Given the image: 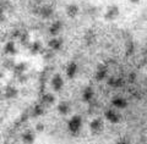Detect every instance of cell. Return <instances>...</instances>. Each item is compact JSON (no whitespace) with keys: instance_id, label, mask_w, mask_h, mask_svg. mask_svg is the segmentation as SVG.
<instances>
[{"instance_id":"30bf717a","label":"cell","mask_w":147,"mask_h":144,"mask_svg":"<svg viewBox=\"0 0 147 144\" xmlns=\"http://www.w3.org/2000/svg\"><path fill=\"white\" fill-rule=\"evenodd\" d=\"M48 45H49V49L50 50H53V52H59V50L63 48V39L54 37L53 39L49 40Z\"/></svg>"},{"instance_id":"e0dca14e","label":"cell","mask_w":147,"mask_h":144,"mask_svg":"<svg viewBox=\"0 0 147 144\" xmlns=\"http://www.w3.org/2000/svg\"><path fill=\"white\" fill-rule=\"evenodd\" d=\"M79 11H80V9L76 4H69L66 6V15L69 17H76Z\"/></svg>"},{"instance_id":"2e32d148","label":"cell","mask_w":147,"mask_h":144,"mask_svg":"<svg viewBox=\"0 0 147 144\" xmlns=\"http://www.w3.org/2000/svg\"><path fill=\"white\" fill-rule=\"evenodd\" d=\"M26 70H27V65L25 62H18V64H15L12 71H13V73H15L16 76H21V75H24V73L26 72Z\"/></svg>"},{"instance_id":"8992f818","label":"cell","mask_w":147,"mask_h":144,"mask_svg":"<svg viewBox=\"0 0 147 144\" xmlns=\"http://www.w3.org/2000/svg\"><path fill=\"white\" fill-rule=\"evenodd\" d=\"M40 105H43L44 108H49L55 104V96L52 93H44L42 94V98H40Z\"/></svg>"},{"instance_id":"9c48e42d","label":"cell","mask_w":147,"mask_h":144,"mask_svg":"<svg viewBox=\"0 0 147 144\" xmlns=\"http://www.w3.org/2000/svg\"><path fill=\"white\" fill-rule=\"evenodd\" d=\"M108 76V68L107 66H103V65H100V66H98L97 71H96L94 73V78L97 80L98 82H102L103 80H105Z\"/></svg>"},{"instance_id":"8fae6325","label":"cell","mask_w":147,"mask_h":144,"mask_svg":"<svg viewBox=\"0 0 147 144\" xmlns=\"http://www.w3.org/2000/svg\"><path fill=\"white\" fill-rule=\"evenodd\" d=\"M112 104L115 109L121 110V109H125L127 106V100L125 98H123V96H117V98H114L112 100Z\"/></svg>"},{"instance_id":"484cf974","label":"cell","mask_w":147,"mask_h":144,"mask_svg":"<svg viewBox=\"0 0 147 144\" xmlns=\"http://www.w3.org/2000/svg\"><path fill=\"white\" fill-rule=\"evenodd\" d=\"M132 53H134V44H132V43H129V44H127V49H126V54H127V55H131Z\"/></svg>"},{"instance_id":"4fadbf2b","label":"cell","mask_w":147,"mask_h":144,"mask_svg":"<svg viewBox=\"0 0 147 144\" xmlns=\"http://www.w3.org/2000/svg\"><path fill=\"white\" fill-rule=\"evenodd\" d=\"M4 96H5L6 99H9V100L15 99L17 96V89L13 86H7L5 88V90H4Z\"/></svg>"},{"instance_id":"83f0119b","label":"cell","mask_w":147,"mask_h":144,"mask_svg":"<svg viewBox=\"0 0 147 144\" xmlns=\"http://www.w3.org/2000/svg\"><path fill=\"white\" fill-rule=\"evenodd\" d=\"M5 21V11L0 7V22H4Z\"/></svg>"},{"instance_id":"d6a6232c","label":"cell","mask_w":147,"mask_h":144,"mask_svg":"<svg viewBox=\"0 0 147 144\" xmlns=\"http://www.w3.org/2000/svg\"><path fill=\"white\" fill-rule=\"evenodd\" d=\"M42 1H43V0H34V3H37V4H40Z\"/></svg>"},{"instance_id":"ba28073f","label":"cell","mask_w":147,"mask_h":144,"mask_svg":"<svg viewBox=\"0 0 147 144\" xmlns=\"http://www.w3.org/2000/svg\"><path fill=\"white\" fill-rule=\"evenodd\" d=\"M63 22L61 21H54L52 25H50V27H49V33L52 34L53 37H57V35H59L61 33V31H63Z\"/></svg>"},{"instance_id":"7402d4cb","label":"cell","mask_w":147,"mask_h":144,"mask_svg":"<svg viewBox=\"0 0 147 144\" xmlns=\"http://www.w3.org/2000/svg\"><path fill=\"white\" fill-rule=\"evenodd\" d=\"M44 106L40 105V104H37L33 109H32V116L33 117H39V116H42L44 114Z\"/></svg>"},{"instance_id":"f546056e","label":"cell","mask_w":147,"mask_h":144,"mask_svg":"<svg viewBox=\"0 0 147 144\" xmlns=\"http://www.w3.org/2000/svg\"><path fill=\"white\" fill-rule=\"evenodd\" d=\"M86 42H87V43H88V44H91L92 43V42H93V34H87L86 35Z\"/></svg>"},{"instance_id":"5bb4252c","label":"cell","mask_w":147,"mask_h":144,"mask_svg":"<svg viewBox=\"0 0 147 144\" xmlns=\"http://www.w3.org/2000/svg\"><path fill=\"white\" fill-rule=\"evenodd\" d=\"M4 53L7 54V55H15L17 53V48H16V45L12 40L7 42V43L5 44V46H4Z\"/></svg>"},{"instance_id":"f1b7e54d","label":"cell","mask_w":147,"mask_h":144,"mask_svg":"<svg viewBox=\"0 0 147 144\" xmlns=\"http://www.w3.org/2000/svg\"><path fill=\"white\" fill-rule=\"evenodd\" d=\"M36 131H37V132H42V131H44V125L38 123V125L36 126Z\"/></svg>"},{"instance_id":"277c9868","label":"cell","mask_w":147,"mask_h":144,"mask_svg":"<svg viewBox=\"0 0 147 144\" xmlns=\"http://www.w3.org/2000/svg\"><path fill=\"white\" fill-rule=\"evenodd\" d=\"M119 13H120V11H119V7L117 5H110L105 11L104 18L108 21H114L119 16Z\"/></svg>"},{"instance_id":"4316f807","label":"cell","mask_w":147,"mask_h":144,"mask_svg":"<svg viewBox=\"0 0 147 144\" xmlns=\"http://www.w3.org/2000/svg\"><path fill=\"white\" fill-rule=\"evenodd\" d=\"M135 81H136V73L132 72V73H130V75H129V82H130V83H134Z\"/></svg>"},{"instance_id":"1f68e13d","label":"cell","mask_w":147,"mask_h":144,"mask_svg":"<svg viewBox=\"0 0 147 144\" xmlns=\"http://www.w3.org/2000/svg\"><path fill=\"white\" fill-rule=\"evenodd\" d=\"M130 1H131L132 4H137V3H140V0H130Z\"/></svg>"},{"instance_id":"6da1fadb","label":"cell","mask_w":147,"mask_h":144,"mask_svg":"<svg viewBox=\"0 0 147 144\" xmlns=\"http://www.w3.org/2000/svg\"><path fill=\"white\" fill-rule=\"evenodd\" d=\"M82 127V117L80 115H74L71 120L69 121V129L74 134H77L80 132V129Z\"/></svg>"},{"instance_id":"5b68a950","label":"cell","mask_w":147,"mask_h":144,"mask_svg":"<svg viewBox=\"0 0 147 144\" xmlns=\"http://www.w3.org/2000/svg\"><path fill=\"white\" fill-rule=\"evenodd\" d=\"M90 128H91V131L92 133H96V134H98L103 131V128H104V123H103V120L102 119H94L93 121H92L90 123Z\"/></svg>"},{"instance_id":"ffe728a7","label":"cell","mask_w":147,"mask_h":144,"mask_svg":"<svg viewBox=\"0 0 147 144\" xmlns=\"http://www.w3.org/2000/svg\"><path fill=\"white\" fill-rule=\"evenodd\" d=\"M28 49H30L31 54H38V53L42 52L43 46L40 44V42H33V43H31L28 45Z\"/></svg>"},{"instance_id":"cb8c5ba5","label":"cell","mask_w":147,"mask_h":144,"mask_svg":"<svg viewBox=\"0 0 147 144\" xmlns=\"http://www.w3.org/2000/svg\"><path fill=\"white\" fill-rule=\"evenodd\" d=\"M54 58V52L53 50H45V52H43V59L45 60V61H50Z\"/></svg>"},{"instance_id":"9a60e30c","label":"cell","mask_w":147,"mask_h":144,"mask_svg":"<svg viewBox=\"0 0 147 144\" xmlns=\"http://www.w3.org/2000/svg\"><path fill=\"white\" fill-rule=\"evenodd\" d=\"M58 111L60 115H67L71 111V105L67 103V101H61L58 105Z\"/></svg>"},{"instance_id":"52a82bcc","label":"cell","mask_w":147,"mask_h":144,"mask_svg":"<svg viewBox=\"0 0 147 144\" xmlns=\"http://www.w3.org/2000/svg\"><path fill=\"white\" fill-rule=\"evenodd\" d=\"M52 87L55 92H60L64 87V80L63 77L59 75V73H55V75L52 77Z\"/></svg>"},{"instance_id":"4dcf8cb0","label":"cell","mask_w":147,"mask_h":144,"mask_svg":"<svg viewBox=\"0 0 147 144\" xmlns=\"http://www.w3.org/2000/svg\"><path fill=\"white\" fill-rule=\"evenodd\" d=\"M115 144H129V142L125 141V139H121V141H118Z\"/></svg>"},{"instance_id":"ac0fdd59","label":"cell","mask_w":147,"mask_h":144,"mask_svg":"<svg viewBox=\"0 0 147 144\" xmlns=\"http://www.w3.org/2000/svg\"><path fill=\"white\" fill-rule=\"evenodd\" d=\"M76 72H77V64L76 62H70L66 67V76L69 78H74L76 76Z\"/></svg>"},{"instance_id":"7c38bea8","label":"cell","mask_w":147,"mask_h":144,"mask_svg":"<svg viewBox=\"0 0 147 144\" xmlns=\"http://www.w3.org/2000/svg\"><path fill=\"white\" fill-rule=\"evenodd\" d=\"M93 96H94V90H93V88H91V87L85 88L84 92H82V100H84L85 103H91V101L93 100Z\"/></svg>"},{"instance_id":"d4e9b609","label":"cell","mask_w":147,"mask_h":144,"mask_svg":"<svg viewBox=\"0 0 147 144\" xmlns=\"http://www.w3.org/2000/svg\"><path fill=\"white\" fill-rule=\"evenodd\" d=\"M13 66H15V61H13L12 59H7L4 61V67L7 68V70H12Z\"/></svg>"},{"instance_id":"836d02e7","label":"cell","mask_w":147,"mask_h":144,"mask_svg":"<svg viewBox=\"0 0 147 144\" xmlns=\"http://www.w3.org/2000/svg\"><path fill=\"white\" fill-rule=\"evenodd\" d=\"M0 98H1V90H0Z\"/></svg>"},{"instance_id":"44dd1931","label":"cell","mask_w":147,"mask_h":144,"mask_svg":"<svg viewBox=\"0 0 147 144\" xmlns=\"http://www.w3.org/2000/svg\"><path fill=\"white\" fill-rule=\"evenodd\" d=\"M108 84L112 87H121L124 84V80L121 77H109L108 78Z\"/></svg>"},{"instance_id":"7a4b0ae2","label":"cell","mask_w":147,"mask_h":144,"mask_svg":"<svg viewBox=\"0 0 147 144\" xmlns=\"http://www.w3.org/2000/svg\"><path fill=\"white\" fill-rule=\"evenodd\" d=\"M36 13L39 15L42 18H44V20H48V18H50L54 15V9L53 6L48 5V4H44V5H40L36 9Z\"/></svg>"},{"instance_id":"603a6c76","label":"cell","mask_w":147,"mask_h":144,"mask_svg":"<svg viewBox=\"0 0 147 144\" xmlns=\"http://www.w3.org/2000/svg\"><path fill=\"white\" fill-rule=\"evenodd\" d=\"M18 39H20L21 42V44L22 45H25L28 48V45L31 44V40H30V34L27 33V32H24V33H21L20 37H18Z\"/></svg>"},{"instance_id":"3957f363","label":"cell","mask_w":147,"mask_h":144,"mask_svg":"<svg viewBox=\"0 0 147 144\" xmlns=\"http://www.w3.org/2000/svg\"><path fill=\"white\" fill-rule=\"evenodd\" d=\"M104 117L112 123H119L121 121V114L117 109H108L104 113Z\"/></svg>"},{"instance_id":"d6986e66","label":"cell","mask_w":147,"mask_h":144,"mask_svg":"<svg viewBox=\"0 0 147 144\" xmlns=\"http://www.w3.org/2000/svg\"><path fill=\"white\" fill-rule=\"evenodd\" d=\"M36 139V134L32 131H26L24 134H22V142L25 144H32Z\"/></svg>"}]
</instances>
